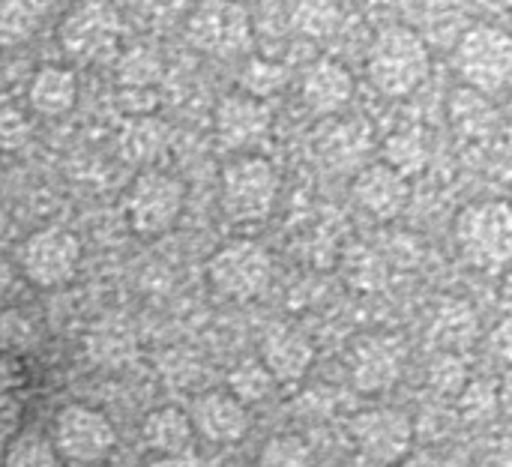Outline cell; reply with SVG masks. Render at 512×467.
<instances>
[{
  "mask_svg": "<svg viewBox=\"0 0 512 467\" xmlns=\"http://www.w3.org/2000/svg\"><path fill=\"white\" fill-rule=\"evenodd\" d=\"M366 69L372 84L384 96H411L432 69L429 45L426 39L408 27V24H387L375 33L369 54H366Z\"/></svg>",
  "mask_w": 512,
  "mask_h": 467,
  "instance_id": "6da1fadb",
  "label": "cell"
},
{
  "mask_svg": "<svg viewBox=\"0 0 512 467\" xmlns=\"http://www.w3.org/2000/svg\"><path fill=\"white\" fill-rule=\"evenodd\" d=\"M459 255L480 273H504L512 258V210L507 201H474L459 210L456 225Z\"/></svg>",
  "mask_w": 512,
  "mask_h": 467,
  "instance_id": "7a4b0ae2",
  "label": "cell"
},
{
  "mask_svg": "<svg viewBox=\"0 0 512 467\" xmlns=\"http://www.w3.org/2000/svg\"><path fill=\"white\" fill-rule=\"evenodd\" d=\"M453 66L462 78V87H471L483 96L501 93L512 78V39L495 24L468 27L456 48Z\"/></svg>",
  "mask_w": 512,
  "mask_h": 467,
  "instance_id": "3957f363",
  "label": "cell"
},
{
  "mask_svg": "<svg viewBox=\"0 0 512 467\" xmlns=\"http://www.w3.org/2000/svg\"><path fill=\"white\" fill-rule=\"evenodd\" d=\"M279 198V174L264 156H240L222 171V210L231 222H264Z\"/></svg>",
  "mask_w": 512,
  "mask_h": 467,
  "instance_id": "277c9868",
  "label": "cell"
},
{
  "mask_svg": "<svg viewBox=\"0 0 512 467\" xmlns=\"http://www.w3.org/2000/svg\"><path fill=\"white\" fill-rule=\"evenodd\" d=\"M183 207H186V186L177 177L153 168L141 171L129 183L123 198L126 219L132 231L141 237H159L171 231L183 216Z\"/></svg>",
  "mask_w": 512,
  "mask_h": 467,
  "instance_id": "5b68a950",
  "label": "cell"
},
{
  "mask_svg": "<svg viewBox=\"0 0 512 467\" xmlns=\"http://www.w3.org/2000/svg\"><path fill=\"white\" fill-rule=\"evenodd\" d=\"M273 276L270 252L255 240H231L213 252L207 261V279L213 291L225 300H255Z\"/></svg>",
  "mask_w": 512,
  "mask_h": 467,
  "instance_id": "8992f818",
  "label": "cell"
},
{
  "mask_svg": "<svg viewBox=\"0 0 512 467\" xmlns=\"http://www.w3.org/2000/svg\"><path fill=\"white\" fill-rule=\"evenodd\" d=\"M21 273L36 288H63L78 276L81 264V240L60 225H48L33 231L21 243Z\"/></svg>",
  "mask_w": 512,
  "mask_h": 467,
  "instance_id": "52a82bcc",
  "label": "cell"
},
{
  "mask_svg": "<svg viewBox=\"0 0 512 467\" xmlns=\"http://www.w3.org/2000/svg\"><path fill=\"white\" fill-rule=\"evenodd\" d=\"M54 453L75 465H96L108 459L117 447V429L114 423L87 405H66L54 417V435H51Z\"/></svg>",
  "mask_w": 512,
  "mask_h": 467,
  "instance_id": "ba28073f",
  "label": "cell"
},
{
  "mask_svg": "<svg viewBox=\"0 0 512 467\" xmlns=\"http://www.w3.org/2000/svg\"><path fill=\"white\" fill-rule=\"evenodd\" d=\"M63 51L78 63H96L117 51L120 12L108 3H84L66 12L57 27Z\"/></svg>",
  "mask_w": 512,
  "mask_h": 467,
  "instance_id": "9c48e42d",
  "label": "cell"
},
{
  "mask_svg": "<svg viewBox=\"0 0 512 467\" xmlns=\"http://www.w3.org/2000/svg\"><path fill=\"white\" fill-rule=\"evenodd\" d=\"M348 432L357 450L378 465H399L414 453V420L399 408L360 411Z\"/></svg>",
  "mask_w": 512,
  "mask_h": 467,
  "instance_id": "30bf717a",
  "label": "cell"
},
{
  "mask_svg": "<svg viewBox=\"0 0 512 467\" xmlns=\"http://www.w3.org/2000/svg\"><path fill=\"white\" fill-rule=\"evenodd\" d=\"M186 39L213 57H234L252 42V15L240 3H204L186 21Z\"/></svg>",
  "mask_w": 512,
  "mask_h": 467,
  "instance_id": "8fae6325",
  "label": "cell"
},
{
  "mask_svg": "<svg viewBox=\"0 0 512 467\" xmlns=\"http://www.w3.org/2000/svg\"><path fill=\"white\" fill-rule=\"evenodd\" d=\"M213 126L222 144L234 150H246V147L261 144L270 135L273 111L261 99H252L246 93H228L216 102Z\"/></svg>",
  "mask_w": 512,
  "mask_h": 467,
  "instance_id": "7c38bea8",
  "label": "cell"
},
{
  "mask_svg": "<svg viewBox=\"0 0 512 467\" xmlns=\"http://www.w3.org/2000/svg\"><path fill=\"white\" fill-rule=\"evenodd\" d=\"M354 201L378 222H390L396 219L408 201H411V180H405L402 174H396L393 168H387L384 162L366 165L357 177H354Z\"/></svg>",
  "mask_w": 512,
  "mask_h": 467,
  "instance_id": "4fadbf2b",
  "label": "cell"
},
{
  "mask_svg": "<svg viewBox=\"0 0 512 467\" xmlns=\"http://www.w3.org/2000/svg\"><path fill=\"white\" fill-rule=\"evenodd\" d=\"M192 432L210 444H237L249 435V408H243L225 390L204 393L189 414Z\"/></svg>",
  "mask_w": 512,
  "mask_h": 467,
  "instance_id": "5bb4252c",
  "label": "cell"
},
{
  "mask_svg": "<svg viewBox=\"0 0 512 467\" xmlns=\"http://www.w3.org/2000/svg\"><path fill=\"white\" fill-rule=\"evenodd\" d=\"M258 360L264 363V369L273 375L276 384H297L312 369L315 348H312V342L300 330L279 324V327L264 333L261 357Z\"/></svg>",
  "mask_w": 512,
  "mask_h": 467,
  "instance_id": "9a60e30c",
  "label": "cell"
},
{
  "mask_svg": "<svg viewBox=\"0 0 512 467\" xmlns=\"http://www.w3.org/2000/svg\"><path fill=\"white\" fill-rule=\"evenodd\" d=\"M300 93L315 114H336L354 99V75L345 63L333 57H318L303 69Z\"/></svg>",
  "mask_w": 512,
  "mask_h": 467,
  "instance_id": "2e32d148",
  "label": "cell"
},
{
  "mask_svg": "<svg viewBox=\"0 0 512 467\" xmlns=\"http://www.w3.org/2000/svg\"><path fill=\"white\" fill-rule=\"evenodd\" d=\"M402 375V351L387 336L363 339L351 357V378L360 393H384Z\"/></svg>",
  "mask_w": 512,
  "mask_h": 467,
  "instance_id": "e0dca14e",
  "label": "cell"
},
{
  "mask_svg": "<svg viewBox=\"0 0 512 467\" xmlns=\"http://www.w3.org/2000/svg\"><path fill=\"white\" fill-rule=\"evenodd\" d=\"M27 102L36 114L42 117H63L75 108L78 102V78L72 69L45 63L36 69L30 87H27Z\"/></svg>",
  "mask_w": 512,
  "mask_h": 467,
  "instance_id": "ac0fdd59",
  "label": "cell"
},
{
  "mask_svg": "<svg viewBox=\"0 0 512 467\" xmlns=\"http://www.w3.org/2000/svg\"><path fill=\"white\" fill-rule=\"evenodd\" d=\"M447 120L459 138L477 141V138H486L495 132L498 108L492 105L489 96H483L471 87H456L447 99Z\"/></svg>",
  "mask_w": 512,
  "mask_h": 467,
  "instance_id": "d6986e66",
  "label": "cell"
},
{
  "mask_svg": "<svg viewBox=\"0 0 512 467\" xmlns=\"http://www.w3.org/2000/svg\"><path fill=\"white\" fill-rule=\"evenodd\" d=\"M141 435H144L147 447L156 450L162 459L183 456L192 447V441H195L189 414L180 411V408H174V405H165V408L150 411L147 420H144V426H141Z\"/></svg>",
  "mask_w": 512,
  "mask_h": 467,
  "instance_id": "ffe728a7",
  "label": "cell"
},
{
  "mask_svg": "<svg viewBox=\"0 0 512 467\" xmlns=\"http://www.w3.org/2000/svg\"><path fill=\"white\" fill-rule=\"evenodd\" d=\"M477 333H480L477 315L465 300H444L441 303L435 324H432V336L441 348L465 351L477 342Z\"/></svg>",
  "mask_w": 512,
  "mask_h": 467,
  "instance_id": "44dd1931",
  "label": "cell"
},
{
  "mask_svg": "<svg viewBox=\"0 0 512 467\" xmlns=\"http://www.w3.org/2000/svg\"><path fill=\"white\" fill-rule=\"evenodd\" d=\"M381 153H384L387 168H393L396 174L411 180L429 162V138L423 129H399V132L387 135Z\"/></svg>",
  "mask_w": 512,
  "mask_h": 467,
  "instance_id": "7402d4cb",
  "label": "cell"
},
{
  "mask_svg": "<svg viewBox=\"0 0 512 467\" xmlns=\"http://www.w3.org/2000/svg\"><path fill=\"white\" fill-rule=\"evenodd\" d=\"M225 393L234 396L243 408L249 405H258L264 402L273 390H276V381L273 375L264 369L261 360H240L228 375H225Z\"/></svg>",
  "mask_w": 512,
  "mask_h": 467,
  "instance_id": "603a6c76",
  "label": "cell"
},
{
  "mask_svg": "<svg viewBox=\"0 0 512 467\" xmlns=\"http://www.w3.org/2000/svg\"><path fill=\"white\" fill-rule=\"evenodd\" d=\"M168 141V126L159 117H135L126 123L120 150L132 162H150Z\"/></svg>",
  "mask_w": 512,
  "mask_h": 467,
  "instance_id": "cb8c5ba5",
  "label": "cell"
},
{
  "mask_svg": "<svg viewBox=\"0 0 512 467\" xmlns=\"http://www.w3.org/2000/svg\"><path fill=\"white\" fill-rule=\"evenodd\" d=\"M288 66H282L279 60H267V57H249V63L243 66L240 75V87L246 96L267 102V96L279 93L288 84Z\"/></svg>",
  "mask_w": 512,
  "mask_h": 467,
  "instance_id": "d4e9b609",
  "label": "cell"
},
{
  "mask_svg": "<svg viewBox=\"0 0 512 467\" xmlns=\"http://www.w3.org/2000/svg\"><path fill=\"white\" fill-rule=\"evenodd\" d=\"M0 467H57V453L45 435L18 432L3 447V465Z\"/></svg>",
  "mask_w": 512,
  "mask_h": 467,
  "instance_id": "484cf974",
  "label": "cell"
},
{
  "mask_svg": "<svg viewBox=\"0 0 512 467\" xmlns=\"http://www.w3.org/2000/svg\"><path fill=\"white\" fill-rule=\"evenodd\" d=\"M258 467H318L312 447L297 435H276L261 447Z\"/></svg>",
  "mask_w": 512,
  "mask_h": 467,
  "instance_id": "4316f807",
  "label": "cell"
},
{
  "mask_svg": "<svg viewBox=\"0 0 512 467\" xmlns=\"http://www.w3.org/2000/svg\"><path fill=\"white\" fill-rule=\"evenodd\" d=\"M117 75L120 87H153L162 75V63L150 48H132L120 57Z\"/></svg>",
  "mask_w": 512,
  "mask_h": 467,
  "instance_id": "83f0119b",
  "label": "cell"
},
{
  "mask_svg": "<svg viewBox=\"0 0 512 467\" xmlns=\"http://www.w3.org/2000/svg\"><path fill=\"white\" fill-rule=\"evenodd\" d=\"M42 9L30 3H0V45H15L33 36Z\"/></svg>",
  "mask_w": 512,
  "mask_h": 467,
  "instance_id": "f1b7e54d",
  "label": "cell"
},
{
  "mask_svg": "<svg viewBox=\"0 0 512 467\" xmlns=\"http://www.w3.org/2000/svg\"><path fill=\"white\" fill-rule=\"evenodd\" d=\"M459 408H462V417L465 420H471V423H489L498 414V393L486 381H471L459 393Z\"/></svg>",
  "mask_w": 512,
  "mask_h": 467,
  "instance_id": "f546056e",
  "label": "cell"
},
{
  "mask_svg": "<svg viewBox=\"0 0 512 467\" xmlns=\"http://www.w3.org/2000/svg\"><path fill=\"white\" fill-rule=\"evenodd\" d=\"M294 18V27L309 33V36H330L342 18L339 6H330V3H303L291 12Z\"/></svg>",
  "mask_w": 512,
  "mask_h": 467,
  "instance_id": "4dcf8cb0",
  "label": "cell"
},
{
  "mask_svg": "<svg viewBox=\"0 0 512 467\" xmlns=\"http://www.w3.org/2000/svg\"><path fill=\"white\" fill-rule=\"evenodd\" d=\"M33 345V324L24 312L6 309L0 312V354H15Z\"/></svg>",
  "mask_w": 512,
  "mask_h": 467,
  "instance_id": "1f68e13d",
  "label": "cell"
},
{
  "mask_svg": "<svg viewBox=\"0 0 512 467\" xmlns=\"http://www.w3.org/2000/svg\"><path fill=\"white\" fill-rule=\"evenodd\" d=\"M30 138V120L15 105H0V153H15Z\"/></svg>",
  "mask_w": 512,
  "mask_h": 467,
  "instance_id": "d6a6232c",
  "label": "cell"
},
{
  "mask_svg": "<svg viewBox=\"0 0 512 467\" xmlns=\"http://www.w3.org/2000/svg\"><path fill=\"white\" fill-rule=\"evenodd\" d=\"M159 105V93L156 87H120L117 90V108L135 120V117H153Z\"/></svg>",
  "mask_w": 512,
  "mask_h": 467,
  "instance_id": "836d02e7",
  "label": "cell"
},
{
  "mask_svg": "<svg viewBox=\"0 0 512 467\" xmlns=\"http://www.w3.org/2000/svg\"><path fill=\"white\" fill-rule=\"evenodd\" d=\"M429 381L438 393H462V387L468 384V375H465V366L456 360V357H438L429 369Z\"/></svg>",
  "mask_w": 512,
  "mask_h": 467,
  "instance_id": "e575fe53",
  "label": "cell"
},
{
  "mask_svg": "<svg viewBox=\"0 0 512 467\" xmlns=\"http://www.w3.org/2000/svg\"><path fill=\"white\" fill-rule=\"evenodd\" d=\"M27 369L15 354H0V396H15L18 387H24Z\"/></svg>",
  "mask_w": 512,
  "mask_h": 467,
  "instance_id": "d590c367",
  "label": "cell"
},
{
  "mask_svg": "<svg viewBox=\"0 0 512 467\" xmlns=\"http://www.w3.org/2000/svg\"><path fill=\"white\" fill-rule=\"evenodd\" d=\"M21 402L15 396H0V447H6L21 429Z\"/></svg>",
  "mask_w": 512,
  "mask_h": 467,
  "instance_id": "8d00e7d4",
  "label": "cell"
},
{
  "mask_svg": "<svg viewBox=\"0 0 512 467\" xmlns=\"http://www.w3.org/2000/svg\"><path fill=\"white\" fill-rule=\"evenodd\" d=\"M489 351L498 354L501 363L510 360V321H501V324L492 330V336H489Z\"/></svg>",
  "mask_w": 512,
  "mask_h": 467,
  "instance_id": "74e56055",
  "label": "cell"
},
{
  "mask_svg": "<svg viewBox=\"0 0 512 467\" xmlns=\"http://www.w3.org/2000/svg\"><path fill=\"white\" fill-rule=\"evenodd\" d=\"M402 467H447L438 456H432V453H411L408 459H402L399 462Z\"/></svg>",
  "mask_w": 512,
  "mask_h": 467,
  "instance_id": "f35d334b",
  "label": "cell"
},
{
  "mask_svg": "<svg viewBox=\"0 0 512 467\" xmlns=\"http://www.w3.org/2000/svg\"><path fill=\"white\" fill-rule=\"evenodd\" d=\"M12 285V264L6 255H0V294Z\"/></svg>",
  "mask_w": 512,
  "mask_h": 467,
  "instance_id": "ab89813d",
  "label": "cell"
},
{
  "mask_svg": "<svg viewBox=\"0 0 512 467\" xmlns=\"http://www.w3.org/2000/svg\"><path fill=\"white\" fill-rule=\"evenodd\" d=\"M141 467H186L180 459H153V462H147V465Z\"/></svg>",
  "mask_w": 512,
  "mask_h": 467,
  "instance_id": "60d3db41",
  "label": "cell"
}]
</instances>
